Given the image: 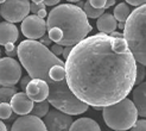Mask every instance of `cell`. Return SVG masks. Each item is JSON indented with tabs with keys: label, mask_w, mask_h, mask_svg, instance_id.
Wrapping results in <instances>:
<instances>
[{
	"label": "cell",
	"mask_w": 146,
	"mask_h": 131,
	"mask_svg": "<svg viewBox=\"0 0 146 131\" xmlns=\"http://www.w3.org/2000/svg\"><path fill=\"white\" fill-rule=\"evenodd\" d=\"M131 13H132V11L129 9V5L127 3H120L115 6L113 16L115 17L116 21H119V23H126L127 19L131 16Z\"/></svg>",
	"instance_id": "e0dca14e"
},
{
	"label": "cell",
	"mask_w": 146,
	"mask_h": 131,
	"mask_svg": "<svg viewBox=\"0 0 146 131\" xmlns=\"http://www.w3.org/2000/svg\"><path fill=\"white\" fill-rule=\"evenodd\" d=\"M96 27L100 31V33L105 35H112L115 32L116 27H118V21H116L115 17L111 13H105L104 16H101L98 21H96Z\"/></svg>",
	"instance_id": "9a60e30c"
},
{
	"label": "cell",
	"mask_w": 146,
	"mask_h": 131,
	"mask_svg": "<svg viewBox=\"0 0 146 131\" xmlns=\"http://www.w3.org/2000/svg\"><path fill=\"white\" fill-rule=\"evenodd\" d=\"M106 0H90V5L94 7V9H99L102 10L106 7Z\"/></svg>",
	"instance_id": "d4e9b609"
},
{
	"label": "cell",
	"mask_w": 146,
	"mask_h": 131,
	"mask_svg": "<svg viewBox=\"0 0 146 131\" xmlns=\"http://www.w3.org/2000/svg\"><path fill=\"white\" fill-rule=\"evenodd\" d=\"M51 42H52V41H51L50 39V37H49V36H44V37H43L40 41H39V43H42V44L43 45H45V47H48V45H50L51 44Z\"/></svg>",
	"instance_id": "4dcf8cb0"
},
{
	"label": "cell",
	"mask_w": 146,
	"mask_h": 131,
	"mask_svg": "<svg viewBox=\"0 0 146 131\" xmlns=\"http://www.w3.org/2000/svg\"><path fill=\"white\" fill-rule=\"evenodd\" d=\"M109 36H112V37H114V38H123V32L121 33V32L115 31V32H113L112 35H109ZM123 39H125V38H123Z\"/></svg>",
	"instance_id": "d6a6232c"
},
{
	"label": "cell",
	"mask_w": 146,
	"mask_h": 131,
	"mask_svg": "<svg viewBox=\"0 0 146 131\" xmlns=\"http://www.w3.org/2000/svg\"><path fill=\"white\" fill-rule=\"evenodd\" d=\"M0 54H1V50H0Z\"/></svg>",
	"instance_id": "8d00e7d4"
},
{
	"label": "cell",
	"mask_w": 146,
	"mask_h": 131,
	"mask_svg": "<svg viewBox=\"0 0 146 131\" xmlns=\"http://www.w3.org/2000/svg\"><path fill=\"white\" fill-rule=\"evenodd\" d=\"M19 37V32L17 26L9 23V21H3L0 23V45H6L9 43H16Z\"/></svg>",
	"instance_id": "4fadbf2b"
},
{
	"label": "cell",
	"mask_w": 146,
	"mask_h": 131,
	"mask_svg": "<svg viewBox=\"0 0 146 131\" xmlns=\"http://www.w3.org/2000/svg\"><path fill=\"white\" fill-rule=\"evenodd\" d=\"M17 48L18 59L26 69L29 76L31 79L43 80L49 85L50 94L48 101L56 110L70 116L81 114L88 110V105L74 96L67 81L56 84L50 79V69L55 64L62 62V60L51 53L48 47L43 45L38 41L25 39L19 43Z\"/></svg>",
	"instance_id": "7a4b0ae2"
},
{
	"label": "cell",
	"mask_w": 146,
	"mask_h": 131,
	"mask_svg": "<svg viewBox=\"0 0 146 131\" xmlns=\"http://www.w3.org/2000/svg\"><path fill=\"white\" fill-rule=\"evenodd\" d=\"M49 105H50V103L48 100L42 101V103H36L33 110H32V116L38 117V118H42V117L45 118L46 114L50 112L49 111Z\"/></svg>",
	"instance_id": "ac0fdd59"
},
{
	"label": "cell",
	"mask_w": 146,
	"mask_h": 131,
	"mask_svg": "<svg viewBox=\"0 0 146 131\" xmlns=\"http://www.w3.org/2000/svg\"><path fill=\"white\" fill-rule=\"evenodd\" d=\"M13 110L10 103L0 104V119H9L11 117Z\"/></svg>",
	"instance_id": "44dd1931"
},
{
	"label": "cell",
	"mask_w": 146,
	"mask_h": 131,
	"mask_svg": "<svg viewBox=\"0 0 146 131\" xmlns=\"http://www.w3.org/2000/svg\"><path fill=\"white\" fill-rule=\"evenodd\" d=\"M69 131H101V129L92 118H80L72 123Z\"/></svg>",
	"instance_id": "2e32d148"
},
{
	"label": "cell",
	"mask_w": 146,
	"mask_h": 131,
	"mask_svg": "<svg viewBox=\"0 0 146 131\" xmlns=\"http://www.w3.org/2000/svg\"><path fill=\"white\" fill-rule=\"evenodd\" d=\"M16 49H17V48L14 47L13 43H9V44L5 45V51H6V53H11V51H13V50H16Z\"/></svg>",
	"instance_id": "1f68e13d"
},
{
	"label": "cell",
	"mask_w": 146,
	"mask_h": 131,
	"mask_svg": "<svg viewBox=\"0 0 146 131\" xmlns=\"http://www.w3.org/2000/svg\"><path fill=\"white\" fill-rule=\"evenodd\" d=\"M31 80H32V79H31L30 76H23V79H21V81H20V87L23 88V92L26 91V87H27L29 84H30Z\"/></svg>",
	"instance_id": "83f0119b"
},
{
	"label": "cell",
	"mask_w": 146,
	"mask_h": 131,
	"mask_svg": "<svg viewBox=\"0 0 146 131\" xmlns=\"http://www.w3.org/2000/svg\"><path fill=\"white\" fill-rule=\"evenodd\" d=\"M42 10H45V5L43 1H40V0H35V1H32L30 4V11L33 14H36V16H37L38 12Z\"/></svg>",
	"instance_id": "603a6c76"
},
{
	"label": "cell",
	"mask_w": 146,
	"mask_h": 131,
	"mask_svg": "<svg viewBox=\"0 0 146 131\" xmlns=\"http://www.w3.org/2000/svg\"><path fill=\"white\" fill-rule=\"evenodd\" d=\"M72 48H74V47H65V48H64L63 57L65 59V61H67V60H68V57L70 56V54H71V51H72Z\"/></svg>",
	"instance_id": "f1b7e54d"
},
{
	"label": "cell",
	"mask_w": 146,
	"mask_h": 131,
	"mask_svg": "<svg viewBox=\"0 0 146 131\" xmlns=\"http://www.w3.org/2000/svg\"><path fill=\"white\" fill-rule=\"evenodd\" d=\"M17 93V87H0V104L10 103Z\"/></svg>",
	"instance_id": "d6986e66"
},
{
	"label": "cell",
	"mask_w": 146,
	"mask_h": 131,
	"mask_svg": "<svg viewBox=\"0 0 146 131\" xmlns=\"http://www.w3.org/2000/svg\"><path fill=\"white\" fill-rule=\"evenodd\" d=\"M11 131H48L46 126L40 118L27 114L19 117L13 123Z\"/></svg>",
	"instance_id": "8fae6325"
},
{
	"label": "cell",
	"mask_w": 146,
	"mask_h": 131,
	"mask_svg": "<svg viewBox=\"0 0 146 131\" xmlns=\"http://www.w3.org/2000/svg\"><path fill=\"white\" fill-rule=\"evenodd\" d=\"M118 27L120 29V30H125V27H126V23H118Z\"/></svg>",
	"instance_id": "d590c367"
},
{
	"label": "cell",
	"mask_w": 146,
	"mask_h": 131,
	"mask_svg": "<svg viewBox=\"0 0 146 131\" xmlns=\"http://www.w3.org/2000/svg\"><path fill=\"white\" fill-rule=\"evenodd\" d=\"M83 11H84V13L87 14V17H88V18H98V19L106 13V12H105V11H106L105 9H102V10L94 9V7L90 5V1H86V3H84Z\"/></svg>",
	"instance_id": "ffe728a7"
},
{
	"label": "cell",
	"mask_w": 146,
	"mask_h": 131,
	"mask_svg": "<svg viewBox=\"0 0 146 131\" xmlns=\"http://www.w3.org/2000/svg\"><path fill=\"white\" fill-rule=\"evenodd\" d=\"M0 131H7V128H6V125L4 124V123L0 120Z\"/></svg>",
	"instance_id": "e575fe53"
},
{
	"label": "cell",
	"mask_w": 146,
	"mask_h": 131,
	"mask_svg": "<svg viewBox=\"0 0 146 131\" xmlns=\"http://www.w3.org/2000/svg\"><path fill=\"white\" fill-rule=\"evenodd\" d=\"M25 93L33 103H42V101L48 100L50 94V88H49V85L45 81H43V80L32 79L30 84L27 85Z\"/></svg>",
	"instance_id": "30bf717a"
},
{
	"label": "cell",
	"mask_w": 146,
	"mask_h": 131,
	"mask_svg": "<svg viewBox=\"0 0 146 131\" xmlns=\"http://www.w3.org/2000/svg\"><path fill=\"white\" fill-rule=\"evenodd\" d=\"M44 5L45 6H58L60 5V0H44Z\"/></svg>",
	"instance_id": "f546056e"
},
{
	"label": "cell",
	"mask_w": 146,
	"mask_h": 131,
	"mask_svg": "<svg viewBox=\"0 0 146 131\" xmlns=\"http://www.w3.org/2000/svg\"><path fill=\"white\" fill-rule=\"evenodd\" d=\"M72 123L74 122L70 114L58 110H51L44 118V124L48 131H69Z\"/></svg>",
	"instance_id": "9c48e42d"
},
{
	"label": "cell",
	"mask_w": 146,
	"mask_h": 131,
	"mask_svg": "<svg viewBox=\"0 0 146 131\" xmlns=\"http://www.w3.org/2000/svg\"><path fill=\"white\" fill-rule=\"evenodd\" d=\"M10 104L12 106L13 112L19 114L20 117L27 116L30 112H32L35 107V103L27 97V94L25 92H18L17 94H14V97L11 99Z\"/></svg>",
	"instance_id": "7c38bea8"
},
{
	"label": "cell",
	"mask_w": 146,
	"mask_h": 131,
	"mask_svg": "<svg viewBox=\"0 0 146 131\" xmlns=\"http://www.w3.org/2000/svg\"><path fill=\"white\" fill-rule=\"evenodd\" d=\"M21 78V67L18 61L11 57L0 59V86L14 87Z\"/></svg>",
	"instance_id": "52a82bcc"
},
{
	"label": "cell",
	"mask_w": 146,
	"mask_h": 131,
	"mask_svg": "<svg viewBox=\"0 0 146 131\" xmlns=\"http://www.w3.org/2000/svg\"><path fill=\"white\" fill-rule=\"evenodd\" d=\"M46 27L58 29L63 39L61 42L62 47H75L80 42L87 38L88 33L92 31V25L83 9L72 4H60L50 11Z\"/></svg>",
	"instance_id": "3957f363"
},
{
	"label": "cell",
	"mask_w": 146,
	"mask_h": 131,
	"mask_svg": "<svg viewBox=\"0 0 146 131\" xmlns=\"http://www.w3.org/2000/svg\"><path fill=\"white\" fill-rule=\"evenodd\" d=\"M46 30V21L36 14H31L21 21V32L30 41L43 38Z\"/></svg>",
	"instance_id": "ba28073f"
},
{
	"label": "cell",
	"mask_w": 146,
	"mask_h": 131,
	"mask_svg": "<svg viewBox=\"0 0 146 131\" xmlns=\"http://www.w3.org/2000/svg\"><path fill=\"white\" fill-rule=\"evenodd\" d=\"M127 4L138 9V7H141L146 4V0H127Z\"/></svg>",
	"instance_id": "4316f807"
},
{
	"label": "cell",
	"mask_w": 146,
	"mask_h": 131,
	"mask_svg": "<svg viewBox=\"0 0 146 131\" xmlns=\"http://www.w3.org/2000/svg\"><path fill=\"white\" fill-rule=\"evenodd\" d=\"M30 1L26 0H17V1H5L0 5V16L9 23H18L23 21L30 13Z\"/></svg>",
	"instance_id": "8992f818"
},
{
	"label": "cell",
	"mask_w": 146,
	"mask_h": 131,
	"mask_svg": "<svg viewBox=\"0 0 146 131\" xmlns=\"http://www.w3.org/2000/svg\"><path fill=\"white\" fill-rule=\"evenodd\" d=\"M123 38L137 63L146 67V4L132 11L126 21Z\"/></svg>",
	"instance_id": "277c9868"
},
{
	"label": "cell",
	"mask_w": 146,
	"mask_h": 131,
	"mask_svg": "<svg viewBox=\"0 0 146 131\" xmlns=\"http://www.w3.org/2000/svg\"><path fill=\"white\" fill-rule=\"evenodd\" d=\"M146 76V68L143 64H137V78H135V86H139L143 84V80Z\"/></svg>",
	"instance_id": "7402d4cb"
},
{
	"label": "cell",
	"mask_w": 146,
	"mask_h": 131,
	"mask_svg": "<svg viewBox=\"0 0 146 131\" xmlns=\"http://www.w3.org/2000/svg\"><path fill=\"white\" fill-rule=\"evenodd\" d=\"M132 101L138 110V114L146 117V82H143L133 88Z\"/></svg>",
	"instance_id": "5bb4252c"
},
{
	"label": "cell",
	"mask_w": 146,
	"mask_h": 131,
	"mask_svg": "<svg viewBox=\"0 0 146 131\" xmlns=\"http://www.w3.org/2000/svg\"><path fill=\"white\" fill-rule=\"evenodd\" d=\"M114 5H115V1H114V0H109V1H107V3H106V7H105V10L109 9L111 6H114Z\"/></svg>",
	"instance_id": "836d02e7"
},
{
	"label": "cell",
	"mask_w": 146,
	"mask_h": 131,
	"mask_svg": "<svg viewBox=\"0 0 146 131\" xmlns=\"http://www.w3.org/2000/svg\"><path fill=\"white\" fill-rule=\"evenodd\" d=\"M102 116L108 128L115 131H126L135 125L139 114L133 101L126 98L118 104L105 107Z\"/></svg>",
	"instance_id": "5b68a950"
},
{
	"label": "cell",
	"mask_w": 146,
	"mask_h": 131,
	"mask_svg": "<svg viewBox=\"0 0 146 131\" xmlns=\"http://www.w3.org/2000/svg\"><path fill=\"white\" fill-rule=\"evenodd\" d=\"M137 64L123 38L96 33L72 48L65 61L67 82L78 100L104 110L132 92Z\"/></svg>",
	"instance_id": "6da1fadb"
},
{
	"label": "cell",
	"mask_w": 146,
	"mask_h": 131,
	"mask_svg": "<svg viewBox=\"0 0 146 131\" xmlns=\"http://www.w3.org/2000/svg\"><path fill=\"white\" fill-rule=\"evenodd\" d=\"M51 53H52L54 55H56L57 57L58 56H60V55H63V51H64V48L62 47V45H60V44H56V43H55V44L52 45V47H51Z\"/></svg>",
	"instance_id": "484cf974"
},
{
	"label": "cell",
	"mask_w": 146,
	"mask_h": 131,
	"mask_svg": "<svg viewBox=\"0 0 146 131\" xmlns=\"http://www.w3.org/2000/svg\"><path fill=\"white\" fill-rule=\"evenodd\" d=\"M131 131H146V119H138Z\"/></svg>",
	"instance_id": "cb8c5ba5"
}]
</instances>
